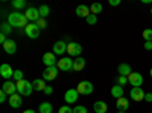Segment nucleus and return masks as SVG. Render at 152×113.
<instances>
[{"mask_svg":"<svg viewBox=\"0 0 152 113\" xmlns=\"http://www.w3.org/2000/svg\"><path fill=\"white\" fill-rule=\"evenodd\" d=\"M8 23L12 28H26L28 26V18L21 12H11L8 16Z\"/></svg>","mask_w":152,"mask_h":113,"instance_id":"nucleus-1","label":"nucleus"},{"mask_svg":"<svg viewBox=\"0 0 152 113\" xmlns=\"http://www.w3.org/2000/svg\"><path fill=\"white\" fill-rule=\"evenodd\" d=\"M15 84H17V93H20L21 96H29L32 93V90H34L32 83H29L26 80H21V81H18Z\"/></svg>","mask_w":152,"mask_h":113,"instance_id":"nucleus-2","label":"nucleus"},{"mask_svg":"<svg viewBox=\"0 0 152 113\" xmlns=\"http://www.w3.org/2000/svg\"><path fill=\"white\" fill-rule=\"evenodd\" d=\"M93 84L90 81H81L78 84V87H76V90H78L79 95H91L93 93Z\"/></svg>","mask_w":152,"mask_h":113,"instance_id":"nucleus-3","label":"nucleus"},{"mask_svg":"<svg viewBox=\"0 0 152 113\" xmlns=\"http://www.w3.org/2000/svg\"><path fill=\"white\" fill-rule=\"evenodd\" d=\"M58 69L62 70V72H69V70H73V60L70 57H64V58H61L58 60Z\"/></svg>","mask_w":152,"mask_h":113,"instance_id":"nucleus-4","label":"nucleus"},{"mask_svg":"<svg viewBox=\"0 0 152 113\" xmlns=\"http://www.w3.org/2000/svg\"><path fill=\"white\" fill-rule=\"evenodd\" d=\"M40 28L37 26V23H29L26 28H24V32H26V35L29 37V38H32V40H35V38H38L40 37Z\"/></svg>","mask_w":152,"mask_h":113,"instance_id":"nucleus-5","label":"nucleus"},{"mask_svg":"<svg viewBox=\"0 0 152 113\" xmlns=\"http://www.w3.org/2000/svg\"><path fill=\"white\" fill-rule=\"evenodd\" d=\"M58 66H52V67H46L43 72V80L44 81H53L58 77Z\"/></svg>","mask_w":152,"mask_h":113,"instance_id":"nucleus-6","label":"nucleus"},{"mask_svg":"<svg viewBox=\"0 0 152 113\" xmlns=\"http://www.w3.org/2000/svg\"><path fill=\"white\" fill-rule=\"evenodd\" d=\"M82 52V46L79 43H76V41H70L67 44V54L70 57H79Z\"/></svg>","mask_w":152,"mask_h":113,"instance_id":"nucleus-7","label":"nucleus"},{"mask_svg":"<svg viewBox=\"0 0 152 113\" xmlns=\"http://www.w3.org/2000/svg\"><path fill=\"white\" fill-rule=\"evenodd\" d=\"M14 73H15V70L12 69L9 64H6V63L0 66V75H2L6 81H9L11 78H14Z\"/></svg>","mask_w":152,"mask_h":113,"instance_id":"nucleus-8","label":"nucleus"},{"mask_svg":"<svg viewBox=\"0 0 152 113\" xmlns=\"http://www.w3.org/2000/svg\"><path fill=\"white\" fill-rule=\"evenodd\" d=\"M128 83H131V86L134 87H140L143 84V77H142V73H138V72H132L128 75Z\"/></svg>","mask_w":152,"mask_h":113,"instance_id":"nucleus-9","label":"nucleus"},{"mask_svg":"<svg viewBox=\"0 0 152 113\" xmlns=\"http://www.w3.org/2000/svg\"><path fill=\"white\" fill-rule=\"evenodd\" d=\"M43 63L46 64V67H52V66H56L58 64V60H56V55L53 52H46L43 55Z\"/></svg>","mask_w":152,"mask_h":113,"instance_id":"nucleus-10","label":"nucleus"},{"mask_svg":"<svg viewBox=\"0 0 152 113\" xmlns=\"http://www.w3.org/2000/svg\"><path fill=\"white\" fill-rule=\"evenodd\" d=\"M24 16H26V18L31 20L32 23H35V21H38V20L41 18L40 17V11H38L37 8H28L26 12H24Z\"/></svg>","mask_w":152,"mask_h":113,"instance_id":"nucleus-11","label":"nucleus"},{"mask_svg":"<svg viewBox=\"0 0 152 113\" xmlns=\"http://www.w3.org/2000/svg\"><path fill=\"white\" fill-rule=\"evenodd\" d=\"M78 96H79V93H78L76 89H69L64 95V99H66L67 104H75L76 101H78Z\"/></svg>","mask_w":152,"mask_h":113,"instance_id":"nucleus-12","label":"nucleus"},{"mask_svg":"<svg viewBox=\"0 0 152 113\" xmlns=\"http://www.w3.org/2000/svg\"><path fill=\"white\" fill-rule=\"evenodd\" d=\"M23 104V98L20 93H14V95H11L9 96V106L12 109H20Z\"/></svg>","mask_w":152,"mask_h":113,"instance_id":"nucleus-13","label":"nucleus"},{"mask_svg":"<svg viewBox=\"0 0 152 113\" xmlns=\"http://www.w3.org/2000/svg\"><path fill=\"white\" fill-rule=\"evenodd\" d=\"M145 92H143V89H142V87H132V89H131V98L134 99V101H143V99H145Z\"/></svg>","mask_w":152,"mask_h":113,"instance_id":"nucleus-14","label":"nucleus"},{"mask_svg":"<svg viewBox=\"0 0 152 113\" xmlns=\"http://www.w3.org/2000/svg\"><path fill=\"white\" fill-rule=\"evenodd\" d=\"M66 52H67V44H66V41L59 40V41H56V43L53 44V54H55V55H62V54H66Z\"/></svg>","mask_w":152,"mask_h":113,"instance_id":"nucleus-15","label":"nucleus"},{"mask_svg":"<svg viewBox=\"0 0 152 113\" xmlns=\"http://www.w3.org/2000/svg\"><path fill=\"white\" fill-rule=\"evenodd\" d=\"M2 90H3L8 96H11V95H14V93L17 92V84L11 83V81H5V84H3V87H2Z\"/></svg>","mask_w":152,"mask_h":113,"instance_id":"nucleus-16","label":"nucleus"},{"mask_svg":"<svg viewBox=\"0 0 152 113\" xmlns=\"http://www.w3.org/2000/svg\"><path fill=\"white\" fill-rule=\"evenodd\" d=\"M3 49H5V52H6V54L12 55V54H15V51H17V43H15L14 40L8 38L6 43L3 44Z\"/></svg>","mask_w":152,"mask_h":113,"instance_id":"nucleus-17","label":"nucleus"},{"mask_svg":"<svg viewBox=\"0 0 152 113\" xmlns=\"http://www.w3.org/2000/svg\"><path fill=\"white\" fill-rule=\"evenodd\" d=\"M76 16H78V17H84V18H87L88 16H90L91 14V12H90V8H88L87 5H79L78 8H76Z\"/></svg>","mask_w":152,"mask_h":113,"instance_id":"nucleus-18","label":"nucleus"},{"mask_svg":"<svg viewBox=\"0 0 152 113\" xmlns=\"http://www.w3.org/2000/svg\"><path fill=\"white\" fill-rule=\"evenodd\" d=\"M117 72H119V75H123V77H128L129 73H132L131 66L126 64V63H120L119 67H117Z\"/></svg>","mask_w":152,"mask_h":113,"instance_id":"nucleus-19","label":"nucleus"},{"mask_svg":"<svg viewBox=\"0 0 152 113\" xmlns=\"http://www.w3.org/2000/svg\"><path fill=\"white\" fill-rule=\"evenodd\" d=\"M116 107H117L119 112H126L128 107H129V101L126 98H119L117 103H116Z\"/></svg>","mask_w":152,"mask_h":113,"instance_id":"nucleus-20","label":"nucleus"},{"mask_svg":"<svg viewBox=\"0 0 152 113\" xmlns=\"http://www.w3.org/2000/svg\"><path fill=\"white\" fill-rule=\"evenodd\" d=\"M93 109H94V113H107L108 106H107V103H104V101H96L94 106H93Z\"/></svg>","mask_w":152,"mask_h":113,"instance_id":"nucleus-21","label":"nucleus"},{"mask_svg":"<svg viewBox=\"0 0 152 113\" xmlns=\"http://www.w3.org/2000/svg\"><path fill=\"white\" fill-rule=\"evenodd\" d=\"M32 86H34V90H37V92H44L46 87H47L44 80H34Z\"/></svg>","mask_w":152,"mask_h":113,"instance_id":"nucleus-22","label":"nucleus"},{"mask_svg":"<svg viewBox=\"0 0 152 113\" xmlns=\"http://www.w3.org/2000/svg\"><path fill=\"white\" fill-rule=\"evenodd\" d=\"M85 67V60L84 58H81V57H78L76 60H73V70H82Z\"/></svg>","mask_w":152,"mask_h":113,"instance_id":"nucleus-23","label":"nucleus"},{"mask_svg":"<svg viewBox=\"0 0 152 113\" xmlns=\"http://www.w3.org/2000/svg\"><path fill=\"white\" fill-rule=\"evenodd\" d=\"M111 95L114 96V98H123V87L122 86H113V89H111Z\"/></svg>","mask_w":152,"mask_h":113,"instance_id":"nucleus-24","label":"nucleus"},{"mask_svg":"<svg viewBox=\"0 0 152 113\" xmlns=\"http://www.w3.org/2000/svg\"><path fill=\"white\" fill-rule=\"evenodd\" d=\"M38 110H40V113H52L53 107L50 103H41L40 107H38Z\"/></svg>","mask_w":152,"mask_h":113,"instance_id":"nucleus-25","label":"nucleus"},{"mask_svg":"<svg viewBox=\"0 0 152 113\" xmlns=\"http://www.w3.org/2000/svg\"><path fill=\"white\" fill-rule=\"evenodd\" d=\"M102 5H100V3H93L91 6H90V12H91V14L93 16H97V14H100V12H102Z\"/></svg>","mask_w":152,"mask_h":113,"instance_id":"nucleus-26","label":"nucleus"},{"mask_svg":"<svg viewBox=\"0 0 152 113\" xmlns=\"http://www.w3.org/2000/svg\"><path fill=\"white\" fill-rule=\"evenodd\" d=\"M38 11H40V17H41V18H46V17L49 16V12H50V8H49L47 5H43V6L38 8Z\"/></svg>","mask_w":152,"mask_h":113,"instance_id":"nucleus-27","label":"nucleus"},{"mask_svg":"<svg viewBox=\"0 0 152 113\" xmlns=\"http://www.w3.org/2000/svg\"><path fill=\"white\" fill-rule=\"evenodd\" d=\"M11 5H12V8H15V9H23L24 6H26V0H14Z\"/></svg>","mask_w":152,"mask_h":113,"instance_id":"nucleus-28","label":"nucleus"},{"mask_svg":"<svg viewBox=\"0 0 152 113\" xmlns=\"http://www.w3.org/2000/svg\"><path fill=\"white\" fill-rule=\"evenodd\" d=\"M0 28H2V34H5V35H9L11 31H12V26L9 23H2V24H0Z\"/></svg>","mask_w":152,"mask_h":113,"instance_id":"nucleus-29","label":"nucleus"},{"mask_svg":"<svg viewBox=\"0 0 152 113\" xmlns=\"http://www.w3.org/2000/svg\"><path fill=\"white\" fill-rule=\"evenodd\" d=\"M143 38L145 41H152V29H143Z\"/></svg>","mask_w":152,"mask_h":113,"instance_id":"nucleus-30","label":"nucleus"},{"mask_svg":"<svg viewBox=\"0 0 152 113\" xmlns=\"http://www.w3.org/2000/svg\"><path fill=\"white\" fill-rule=\"evenodd\" d=\"M37 23V26L40 28V29H46L47 28V21H46V18H40L38 21H35Z\"/></svg>","mask_w":152,"mask_h":113,"instance_id":"nucleus-31","label":"nucleus"},{"mask_svg":"<svg viewBox=\"0 0 152 113\" xmlns=\"http://www.w3.org/2000/svg\"><path fill=\"white\" fill-rule=\"evenodd\" d=\"M126 83H128V77H123V75H119V77H117V84L123 87Z\"/></svg>","mask_w":152,"mask_h":113,"instance_id":"nucleus-32","label":"nucleus"},{"mask_svg":"<svg viewBox=\"0 0 152 113\" xmlns=\"http://www.w3.org/2000/svg\"><path fill=\"white\" fill-rule=\"evenodd\" d=\"M85 20H87V23H88V24H96V23H97V16L90 14V16H88Z\"/></svg>","mask_w":152,"mask_h":113,"instance_id":"nucleus-33","label":"nucleus"},{"mask_svg":"<svg viewBox=\"0 0 152 113\" xmlns=\"http://www.w3.org/2000/svg\"><path fill=\"white\" fill-rule=\"evenodd\" d=\"M58 113H73V109H70V106H62L58 110Z\"/></svg>","mask_w":152,"mask_h":113,"instance_id":"nucleus-34","label":"nucleus"},{"mask_svg":"<svg viewBox=\"0 0 152 113\" xmlns=\"http://www.w3.org/2000/svg\"><path fill=\"white\" fill-rule=\"evenodd\" d=\"M73 113H88V112H87V109L84 106H76L73 109Z\"/></svg>","mask_w":152,"mask_h":113,"instance_id":"nucleus-35","label":"nucleus"},{"mask_svg":"<svg viewBox=\"0 0 152 113\" xmlns=\"http://www.w3.org/2000/svg\"><path fill=\"white\" fill-rule=\"evenodd\" d=\"M14 80H15L17 83L23 80V72H21V70H15V73H14Z\"/></svg>","mask_w":152,"mask_h":113,"instance_id":"nucleus-36","label":"nucleus"},{"mask_svg":"<svg viewBox=\"0 0 152 113\" xmlns=\"http://www.w3.org/2000/svg\"><path fill=\"white\" fill-rule=\"evenodd\" d=\"M6 96H8V95H6L3 90L0 92V103H5V101H6Z\"/></svg>","mask_w":152,"mask_h":113,"instance_id":"nucleus-37","label":"nucleus"},{"mask_svg":"<svg viewBox=\"0 0 152 113\" xmlns=\"http://www.w3.org/2000/svg\"><path fill=\"white\" fill-rule=\"evenodd\" d=\"M44 93H46V95H52V93H53V89H52L50 86H47L46 90H44Z\"/></svg>","mask_w":152,"mask_h":113,"instance_id":"nucleus-38","label":"nucleus"},{"mask_svg":"<svg viewBox=\"0 0 152 113\" xmlns=\"http://www.w3.org/2000/svg\"><path fill=\"white\" fill-rule=\"evenodd\" d=\"M145 49L146 51H152V41H146L145 43Z\"/></svg>","mask_w":152,"mask_h":113,"instance_id":"nucleus-39","label":"nucleus"},{"mask_svg":"<svg viewBox=\"0 0 152 113\" xmlns=\"http://www.w3.org/2000/svg\"><path fill=\"white\" fill-rule=\"evenodd\" d=\"M111 6H117V5H120V0H110L108 2Z\"/></svg>","mask_w":152,"mask_h":113,"instance_id":"nucleus-40","label":"nucleus"},{"mask_svg":"<svg viewBox=\"0 0 152 113\" xmlns=\"http://www.w3.org/2000/svg\"><path fill=\"white\" fill-rule=\"evenodd\" d=\"M145 101L152 103V93H146V95H145Z\"/></svg>","mask_w":152,"mask_h":113,"instance_id":"nucleus-41","label":"nucleus"},{"mask_svg":"<svg viewBox=\"0 0 152 113\" xmlns=\"http://www.w3.org/2000/svg\"><path fill=\"white\" fill-rule=\"evenodd\" d=\"M23 113H35V110H24Z\"/></svg>","mask_w":152,"mask_h":113,"instance_id":"nucleus-42","label":"nucleus"},{"mask_svg":"<svg viewBox=\"0 0 152 113\" xmlns=\"http://www.w3.org/2000/svg\"><path fill=\"white\" fill-rule=\"evenodd\" d=\"M149 73H151V77H152V67H151V70H149Z\"/></svg>","mask_w":152,"mask_h":113,"instance_id":"nucleus-43","label":"nucleus"},{"mask_svg":"<svg viewBox=\"0 0 152 113\" xmlns=\"http://www.w3.org/2000/svg\"><path fill=\"white\" fill-rule=\"evenodd\" d=\"M117 113H126V112H117Z\"/></svg>","mask_w":152,"mask_h":113,"instance_id":"nucleus-44","label":"nucleus"},{"mask_svg":"<svg viewBox=\"0 0 152 113\" xmlns=\"http://www.w3.org/2000/svg\"><path fill=\"white\" fill-rule=\"evenodd\" d=\"M151 14H152V9H151Z\"/></svg>","mask_w":152,"mask_h":113,"instance_id":"nucleus-45","label":"nucleus"}]
</instances>
